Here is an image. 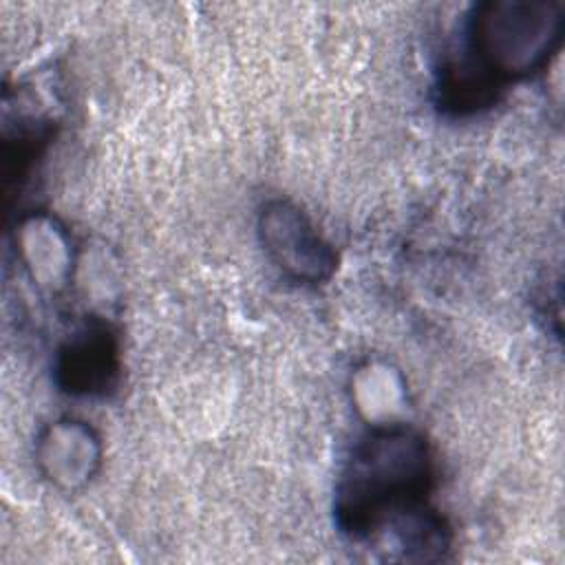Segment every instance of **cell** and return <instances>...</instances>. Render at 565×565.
<instances>
[{"instance_id": "obj_1", "label": "cell", "mask_w": 565, "mask_h": 565, "mask_svg": "<svg viewBox=\"0 0 565 565\" xmlns=\"http://www.w3.org/2000/svg\"><path fill=\"white\" fill-rule=\"evenodd\" d=\"M435 459L424 433L404 422L371 424L335 483L333 516L351 541H371L428 503Z\"/></svg>"}, {"instance_id": "obj_2", "label": "cell", "mask_w": 565, "mask_h": 565, "mask_svg": "<svg viewBox=\"0 0 565 565\" xmlns=\"http://www.w3.org/2000/svg\"><path fill=\"white\" fill-rule=\"evenodd\" d=\"M466 60L501 88L541 71L565 33L558 0H486L468 18Z\"/></svg>"}, {"instance_id": "obj_3", "label": "cell", "mask_w": 565, "mask_h": 565, "mask_svg": "<svg viewBox=\"0 0 565 565\" xmlns=\"http://www.w3.org/2000/svg\"><path fill=\"white\" fill-rule=\"evenodd\" d=\"M258 238L274 267L298 285H322L338 267L331 243L307 212L287 199H271L260 207Z\"/></svg>"}, {"instance_id": "obj_4", "label": "cell", "mask_w": 565, "mask_h": 565, "mask_svg": "<svg viewBox=\"0 0 565 565\" xmlns=\"http://www.w3.org/2000/svg\"><path fill=\"white\" fill-rule=\"evenodd\" d=\"M117 377L119 340L99 318L86 320L57 351L55 380L68 395L104 397L115 388Z\"/></svg>"}, {"instance_id": "obj_5", "label": "cell", "mask_w": 565, "mask_h": 565, "mask_svg": "<svg viewBox=\"0 0 565 565\" xmlns=\"http://www.w3.org/2000/svg\"><path fill=\"white\" fill-rule=\"evenodd\" d=\"M35 461L55 488L79 490L102 466V439L88 422L60 417L40 430Z\"/></svg>"}, {"instance_id": "obj_6", "label": "cell", "mask_w": 565, "mask_h": 565, "mask_svg": "<svg viewBox=\"0 0 565 565\" xmlns=\"http://www.w3.org/2000/svg\"><path fill=\"white\" fill-rule=\"evenodd\" d=\"M18 252L31 278L46 287H62L73 271L71 236L49 214H31L20 221Z\"/></svg>"}]
</instances>
